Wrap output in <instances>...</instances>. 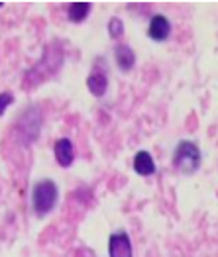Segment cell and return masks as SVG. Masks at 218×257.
<instances>
[{
    "label": "cell",
    "instance_id": "cell-8",
    "mask_svg": "<svg viewBox=\"0 0 218 257\" xmlns=\"http://www.w3.org/2000/svg\"><path fill=\"white\" fill-rule=\"evenodd\" d=\"M114 55H116V65H118L120 71H130L134 63H136V53L128 45H118Z\"/></svg>",
    "mask_w": 218,
    "mask_h": 257
},
{
    "label": "cell",
    "instance_id": "cell-4",
    "mask_svg": "<svg viewBox=\"0 0 218 257\" xmlns=\"http://www.w3.org/2000/svg\"><path fill=\"white\" fill-rule=\"evenodd\" d=\"M108 251L110 257H132V243L128 234H112L108 239Z\"/></svg>",
    "mask_w": 218,
    "mask_h": 257
},
{
    "label": "cell",
    "instance_id": "cell-9",
    "mask_svg": "<svg viewBox=\"0 0 218 257\" xmlns=\"http://www.w3.org/2000/svg\"><path fill=\"white\" fill-rule=\"evenodd\" d=\"M88 12H90V4L88 2H73V4H69L67 16L73 24H81L88 16Z\"/></svg>",
    "mask_w": 218,
    "mask_h": 257
},
{
    "label": "cell",
    "instance_id": "cell-11",
    "mask_svg": "<svg viewBox=\"0 0 218 257\" xmlns=\"http://www.w3.org/2000/svg\"><path fill=\"white\" fill-rule=\"evenodd\" d=\"M14 102V96L10 92H0V116L6 112V108Z\"/></svg>",
    "mask_w": 218,
    "mask_h": 257
},
{
    "label": "cell",
    "instance_id": "cell-6",
    "mask_svg": "<svg viewBox=\"0 0 218 257\" xmlns=\"http://www.w3.org/2000/svg\"><path fill=\"white\" fill-rule=\"evenodd\" d=\"M87 86L90 94L94 96H104L106 88H108V77L104 71H92L87 79Z\"/></svg>",
    "mask_w": 218,
    "mask_h": 257
},
{
    "label": "cell",
    "instance_id": "cell-7",
    "mask_svg": "<svg viewBox=\"0 0 218 257\" xmlns=\"http://www.w3.org/2000/svg\"><path fill=\"white\" fill-rule=\"evenodd\" d=\"M134 169L142 177H150L155 173V163H153L152 155L148 151H138L134 157Z\"/></svg>",
    "mask_w": 218,
    "mask_h": 257
},
{
    "label": "cell",
    "instance_id": "cell-1",
    "mask_svg": "<svg viewBox=\"0 0 218 257\" xmlns=\"http://www.w3.org/2000/svg\"><path fill=\"white\" fill-rule=\"evenodd\" d=\"M57 198H59V191H57V185L53 181H40L34 185L32 189V206H34V212L38 216H45L53 210V206L57 204Z\"/></svg>",
    "mask_w": 218,
    "mask_h": 257
},
{
    "label": "cell",
    "instance_id": "cell-2",
    "mask_svg": "<svg viewBox=\"0 0 218 257\" xmlns=\"http://www.w3.org/2000/svg\"><path fill=\"white\" fill-rule=\"evenodd\" d=\"M173 167L177 171L191 175L200 167V151L193 142H181L175 150Z\"/></svg>",
    "mask_w": 218,
    "mask_h": 257
},
{
    "label": "cell",
    "instance_id": "cell-12",
    "mask_svg": "<svg viewBox=\"0 0 218 257\" xmlns=\"http://www.w3.org/2000/svg\"><path fill=\"white\" fill-rule=\"evenodd\" d=\"M0 8H2V2H0Z\"/></svg>",
    "mask_w": 218,
    "mask_h": 257
},
{
    "label": "cell",
    "instance_id": "cell-10",
    "mask_svg": "<svg viewBox=\"0 0 218 257\" xmlns=\"http://www.w3.org/2000/svg\"><path fill=\"white\" fill-rule=\"evenodd\" d=\"M108 34L114 40L122 38V34H124V24H122L120 18H112V20L108 22Z\"/></svg>",
    "mask_w": 218,
    "mask_h": 257
},
{
    "label": "cell",
    "instance_id": "cell-5",
    "mask_svg": "<svg viewBox=\"0 0 218 257\" xmlns=\"http://www.w3.org/2000/svg\"><path fill=\"white\" fill-rule=\"evenodd\" d=\"M53 151H55V159H57V163H59L61 167H71V163H73V159H75V150H73L71 140H67V138L57 140Z\"/></svg>",
    "mask_w": 218,
    "mask_h": 257
},
{
    "label": "cell",
    "instance_id": "cell-3",
    "mask_svg": "<svg viewBox=\"0 0 218 257\" xmlns=\"http://www.w3.org/2000/svg\"><path fill=\"white\" fill-rule=\"evenodd\" d=\"M148 36L153 42H165L171 36V22L161 14L153 16L152 22H150V28H148Z\"/></svg>",
    "mask_w": 218,
    "mask_h": 257
}]
</instances>
